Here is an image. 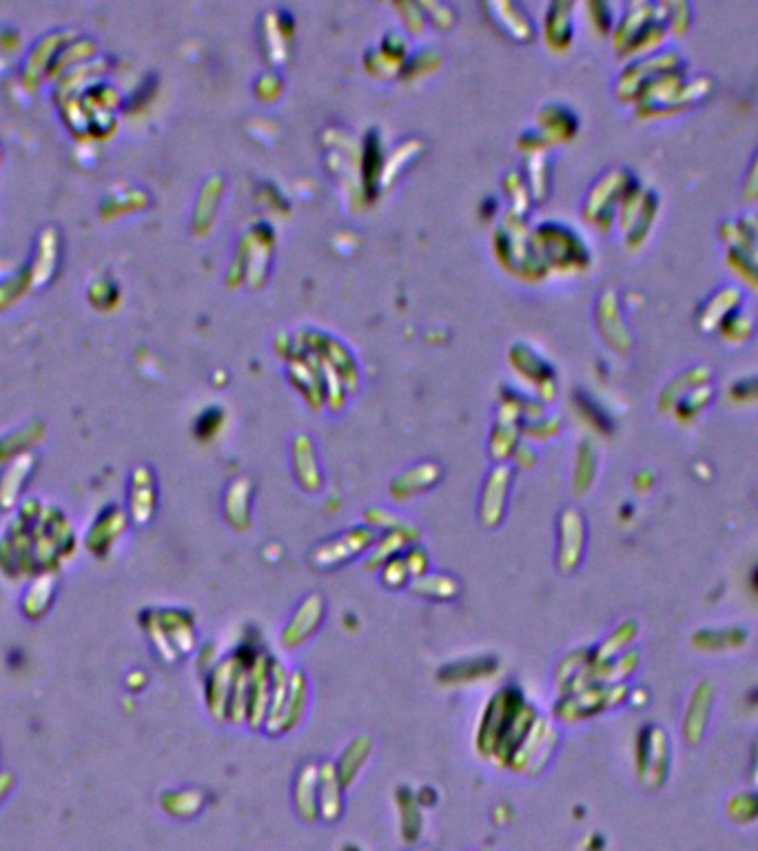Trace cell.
Masks as SVG:
<instances>
[{
  "mask_svg": "<svg viewBox=\"0 0 758 851\" xmlns=\"http://www.w3.org/2000/svg\"><path fill=\"white\" fill-rule=\"evenodd\" d=\"M754 783L758 785V747H756V761H754Z\"/></svg>",
  "mask_w": 758,
  "mask_h": 851,
  "instance_id": "obj_4",
  "label": "cell"
},
{
  "mask_svg": "<svg viewBox=\"0 0 758 851\" xmlns=\"http://www.w3.org/2000/svg\"><path fill=\"white\" fill-rule=\"evenodd\" d=\"M745 641V632L727 630V632H699L694 637V645L701 650H727L736 648Z\"/></svg>",
  "mask_w": 758,
  "mask_h": 851,
  "instance_id": "obj_2",
  "label": "cell"
},
{
  "mask_svg": "<svg viewBox=\"0 0 758 851\" xmlns=\"http://www.w3.org/2000/svg\"><path fill=\"white\" fill-rule=\"evenodd\" d=\"M750 703H754V705H758V690H754L752 694H750Z\"/></svg>",
  "mask_w": 758,
  "mask_h": 851,
  "instance_id": "obj_5",
  "label": "cell"
},
{
  "mask_svg": "<svg viewBox=\"0 0 758 851\" xmlns=\"http://www.w3.org/2000/svg\"><path fill=\"white\" fill-rule=\"evenodd\" d=\"M750 586H752V590L754 592H758V566L752 570V574H750Z\"/></svg>",
  "mask_w": 758,
  "mask_h": 851,
  "instance_id": "obj_3",
  "label": "cell"
},
{
  "mask_svg": "<svg viewBox=\"0 0 758 851\" xmlns=\"http://www.w3.org/2000/svg\"><path fill=\"white\" fill-rule=\"evenodd\" d=\"M710 707H712V685L703 683L696 694L692 696V703L688 707V716H685L683 732L685 741L688 743H699L705 732V725L710 719Z\"/></svg>",
  "mask_w": 758,
  "mask_h": 851,
  "instance_id": "obj_1",
  "label": "cell"
}]
</instances>
